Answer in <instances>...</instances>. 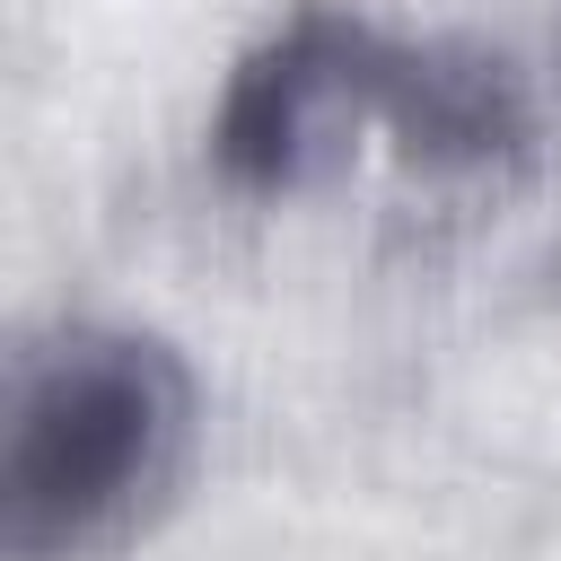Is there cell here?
<instances>
[{
    "mask_svg": "<svg viewBox=\"0 0 561 561\" xmlns=\"http://www.w3.org/2000/svg\"><path fill=\"white\" fill-rule=\"evenodd\" d=\"M351 131H386L403 167H508L526 149V88L500 53L394 35L359 9H289L219 88L210 158L237 184H307Z\"/></svg>",
    "mask_w": 561,
    "mask_h": 561,
    "instance_id": "obj_1",
    "label": "cell"
},
{
    "mask_svg": "<svg viewBox=\"0 0 561 561\" xmlns=\"http://www.w3.org/2000/svg\"><path fill=\"white\" fill-rule=\"evenodd\" d=\"M193 438V368L140 324H61L18 351L0 412V561L114 535Z\"/></svg>",
    "mask_w": 561,
    "mask_h": 561,
    "instance_id": "obj_2",
    "label": "cell"
}]
</instances>
